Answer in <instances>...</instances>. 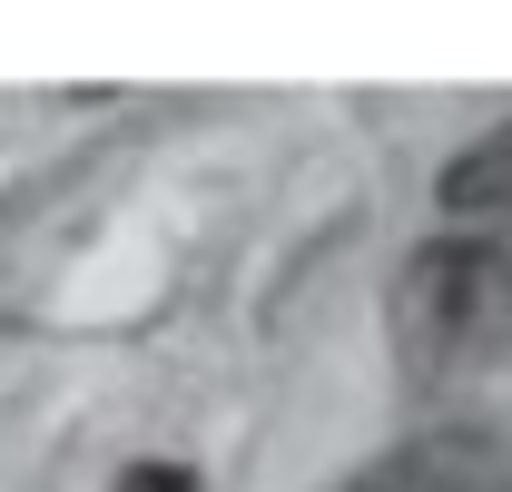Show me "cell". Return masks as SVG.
<instances>
[{
  "instance_id": "obj_2",
  "label": "cell",
  "mask_w": 512,
  "mask_h": 492,
  "mask_svg": "<svg viewBox=\"0 0 512 492\" xmlns=\"http://www.w3.org/2000/svg\"><path fill=\"white\" fill-rule=\"evenodd\" d=\"M473 473H483V453H473V443H453V433H424V443L384 453L375 473H355V483H335V492H453V483H473Z\"/></svg>"
},
{
  "instance_id": "obj_3",
  "label": "cell",
  "mask_w": 512,
  "mask_h": 492,
  "mask_svg": "<svg viewBox=\"0 0 512 492\" xmlns=\"http://www.w3.org/2000/svg\"><path fill=\"white\" fill-rule=\"evenodd\" d=\"M444 207L453 217H483V227H512V128L473 138V148L444 168Z\"/></svg>"
},
{
  "instance_id": "obj_1",
  "label": "cell",
  "mask_w": 512,
  "mask_h": 492,
  "mask_svg": "<svg viewBox=\"0 0 512 492\" xmlns=\"http://www.w3.org/2000/svg\"><path fill=\"white\" fill-rule=\"evenodd\" d=\"M394 335L414 374L483 365L493 345H512V246L503 237H434L404 256L394 276Z\"/></svg>"
},
{
  "instance_id": "obj_4",
  "label": "cell",
  "mask_w": 512,
  "mask_h": 492,
  "mask_svg": "<svg viewBox=\"0 0 512 492\" xmlns=\"http://www.w3.org/2000/svg\"><path fill=\"white\" fill-rule=\"evenodd\" d=\"M119 492H197V473H188V463H128Z\"/></svg>"
}]
</instances>
